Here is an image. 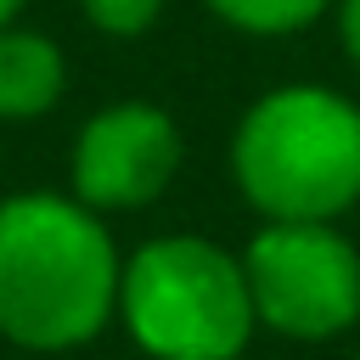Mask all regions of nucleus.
<instances>
[{"instance_id":"f257e3e1","label":"nucleus","mask_w":360,"mask_h":360,"mask_svg":"<svg viewBox=\"0 0 360 360\" xmlns=\"http://www.w3.org/2000/svg\"><path fill=\"white\" fill-rule=\"evenodd\" d=\"M118 259L90 208L28 191L0 202V332L22 349H73L101 332Z\"/></svg>"},{"instance_id":"f03ea898","label":"nucleus","mask_w":360,"mask_h":360,"mask_svg":"<svg viewBox=\"0 0 360 360\" xmlns=\"http://www.w3.org/2000/svg\"><path fill=\"white\" fill-rule=\"evenodd\" d=\"M231 169L270 219H332L360 197V107L321 84H287L242 118Z\"/></svg>"},{"instance_id":"7ed1b4c3","label":"nucleus","mask_w":360,"mask_h":360,"mask_svg":"<svg viewBox=\"0 0 360 360\" xmlns=\"http://www.w3.org/2000/svg\"><path fill=\"white\" fill-rule=\"evenodd\" d=\"M135 343L158 360H236L253 332L242 264L202 236H158L118 270Z\"/></svg>"},{"instance_id":"20e7f679","label":"nucleus","mask_w":360,"mask_h":360,"mask_svg":"<svg viewBox=\"0 0 360 360\" xmlns=\"http://www.w3.org/2000/svg\"><path fill=\"white\" fill-rule=\"evenodd\" d=\"M242 276L253 315L287 338H332L360 315V259L326 219H270Z\"/></svg>"},{"instance_id":"39448f33","label":"nucleus","mask_w":360,"mask_h":360,"mask_svg":"<svg viewBox=\"0 0 360 360\" xmlns=\"http://www.w3.org/2000/svg\"><path fill=\"white\" fill-rule=\"evenodd\" d=\"M180 163V129L152 101L101 107L73 152V191L90 208H141L169 186Z\"/></svg>"},{"instance_id":"423d86ee","label":"nucleus","mask_w":360,"mask_h":360,"mask_svg":"<svg viewBox=\"0 0 360 360\" xmlns=\"http://www.w3.org/2000/svg\"><path fill=\"white\" fill-rule=\"evenodd\" d=\"M62 96V56L39 34L0 28V118H39Z\"/></svg>"},{"instance_id":"0eeeda50","label":"nucleus","mask_w":360,"mask_h":360,"mask_svg":"<svg viewBox=\"0 0 360 360\" xmlns=\"http://www.w3.org/2000/svg\"><path fill=\"white\" fill-rule=\"evenodd\" d=\"M208 6L231 28H248V34H287L326 11V0H208Z\"/></svg>"},{"instance_id":"6e6552de","label":"nucleus","mask_w":360,"mask_h":360,"mask_svg":"<svg viewBox=\"0 0 360 360\" xmlns=\"http://www.w3.org/2000/svg\"><path fill=\"white\" fill-rule=\"evenodd\" d=\"M158 6H163V0H84L90 22L107 28V34H141V28L158 17Z\"/></svg>"},{"instance_id":"1a4fd4ad","label":"nucleus","mask_w":360,"mask_h":360,"mask_svg":"<svg viewBox=\"0 0 360 360\" xmlns=\"http://www.w3.org/2000/svg\"><path fill=\"white\" fill-rule=\"evenodd\" d=\"M343 45L360 62V0H343Z\"/></svg>"},{"instance_id":"9d476101","label":"nucleus","mask_w":360,"mask_h":360,"mask_svg":"<svg viewBox=\"0 0 360 360\" xmlns=\"http://www.w3.org/2000/svg\"><path fill=\"white\" fill-rule=\"evenodd\" d=\"M22 11V0H0V28H11V17Z\"/></svg>"}]
</instances>
